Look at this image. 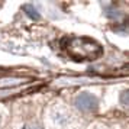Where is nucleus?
Instances as JSON below:
<instances>
[{
  "instance_id": "nucleus-1",
  "label": "nucleus",
  "mask_w": 129,
  "mask_h": 129,
  "mask_svg": "<svg viewBox=\"0 0 129 129\" xmlns=\"http://www.w3.org/2000/svg\"><path fill=\"white\" fill-rule=\"evenodd\" d=\"M67 51L77 61H91L97 59L103 54V48L97 41L87 36H73L67 42Z\"/></svg>"
},
{
  "instance_id": "nucleus-2",
  "label": "nucleus",
  "mask_w": 129,
  "mask_h": 129,
  "mask_svg": "<svg viewBox=\"0 0 129 129\" xmlns=\"http://www.w3.org/2000/svg\"><path fill=\"white\" fill-rule=\"evenodd\" d=\"M76 106L81 112L91 113V112H94L96 109H97V99L90 93H81V94L77 96Z\"/></svg>"
},
{
  "instance_id": "nucleus-3",
  "label": "nucleus",
  "mask_w": 129,
  "mask_h": 129,
  "mask_svg": "<svg viewBox=\"0 0 129 129\" xmlns=\"http://www.w3.org/2000/svg\"><path fill=\"white\" fill-rule=\"evenodd\" d=\"M122 103L129 109V91H125V93L122 94Z\"/></svg>"
},
{
  "instance_id": "nucleus-4",
  "label": "nucleus",
  "mask_w": 129,
  "mask_h": 129,
  "mask_svg": "<svg viewBox=\"0 0 129 129\" xmlns=\"http://www.w3.org/2000/svg\"><path fill=\"white\" fill-rule=\"evenodd\" d=\"M30 129H42V128H39V126H34V128H30Z\"/></svg>"
}]
</instances>
